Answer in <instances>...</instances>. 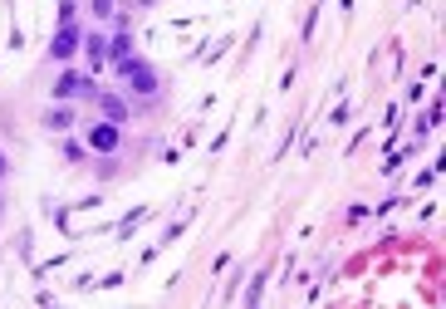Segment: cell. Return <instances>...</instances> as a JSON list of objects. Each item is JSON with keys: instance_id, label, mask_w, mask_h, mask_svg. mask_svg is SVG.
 <instances>
[{"instance_id": "cell-1", "label": "cell", "mask_w": 446, "mask_h": 309, "mask_svg": "<svg viewBox=\"0 0 446 309\" xmlns=\"http://www.w3.org/2000/svg\"><path fill=\"white\" fill-rule=\"evenodd\" d=\"M123 79H128V88H133V93H142V98H147V93H157L152 69H147V64H138V59H123Z\"/></svg>"}, {"instance_id": "cell-5", "label": "cell", "mask_w": 446, "mask_h": 309, "mask_svg": "<svg viewBox=\"0 0 446 309\" xmlns=\"http://www.w3.org/2000/svg\"><path fill=\"white\" fill-rule=\"evenodd\" d=\"M93 10H98V15H108V10H113V0H93Z\"/></svg>"}, {"instance_id": "cell-2", "label": "cell", "mask_w": 446, "mask_h": 309, "mask_svg": "<svg viewBox=\"0 0 446 309\" xmlns=\"http://www.w3.org/2000/svg\"><path fill=\"white\" fill-rule=\"evenodd\" d=\"M74 49H79V35H74V30L64 25L59 35H54V55H59V59H69V55H74Z\"/></svg>"}, {"instance_id": "cell-4", "label": "cell", "mask_w": 446, "mask_h": 309, "mask_svg": "<svg viewBox=\"0 0 446 309\" xmlns=\"http://www.w3.org/2000/svg\"><path fill=\"white\" fill-rule=\"evenodd\" d=\"M54 88H59V93H79V88H84V79H74V74H64V79H59V84H54Z\"/></svg>"}, {"instance_id": "cell-3", "label": "cell", "mask_w": 446, "mask_h": 309, "mask_svg": "<svg viewBox=\"0 0 446 309\" xmlns=\"http://www.w3.org/2000/svg\"><path fill=\"white\" fill-rule=\"evenodd\" d=\"M89 142H93L98 152H108V147L118 142V128H113V123H103V128H93V133H89Z\"/></svg>"}]
</instances>
